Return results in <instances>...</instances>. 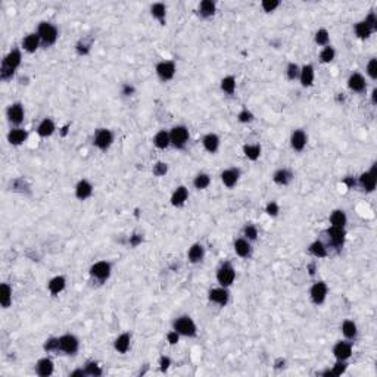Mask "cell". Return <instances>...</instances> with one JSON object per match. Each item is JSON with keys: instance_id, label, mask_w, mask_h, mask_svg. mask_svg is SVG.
I'll use <instances>...</instances> for the list:
<instances>
[{"instance_id": "cell-1", "label": "cell", "mask_w": 377, "mask_h": 377, "mask_svg": "<svg viewBox=\"0 0 377 377\" xmlns=\"http://www.w3.org/2000/svg\"><path fill=\"white\" fill-rule=\"evenodd\" d=\"M22 62V53L21 49H12L1 61L0 65V78L3 81H9L15 77L16 69L21 66Z\"/></svg>"}, {"instance_id": "cell-2", "label": "cell", "mask_w": 377, "mask_h": 377, "mask_svg": "<svg viewBox=\"0 0 377 377\" xmlns=\"http://www.w3.org/2000/svg\"><path fill=\"white\" fill-rule=\"evenodd\" d=\"M35 32L38 34V37H40V40H41V44L46 46V47L53 46V44L58 41V38H59V30H58V27H56L55 24H52V22H47V21L40 22Z\"/></svg>"}, {"instance_id": "cell-3", "label": "cell", "mask_w": 377, "mask_h": 377, "mask_svg": "<svg viewBox=\"0 0 377 377\" xmlns=\"http://www.w3.org/2000/svg\"><path fill=\"white\" fill-rule=\"evenodd\" d=\"M173 329L185 338H196L197 336V326L190 315H180L173 321Z\"/></svg>"}, {"instance_id": "cell-4", "label": "cell", "mask_w": 377, "mask_h": 377, "mask_svg": "<svg viewBox=\"0 0 377 377\" xmlns=\"http://www.w3.org/2000/svg\"><path fill=\"white\" fill-rule=\"evenodd\" d=\"M188 139H190V133L186 126H174L170 130L171 146H174L176 149H185L188 146Z\"/></svg>"}, {"instance_id": "cell-5", "label": "cell", "mask_w": 377, "mask_h": 377, "mask_svg": "<svg viewBox=\"0 0 377 377\" xmlns=\"http://www.w3.org/2000/svg\"><path fill=\"white\" fill-rule=\"evenodd\" d=\"M114 133L109 128H97L94 131L93 136V145L99 149V151H108L112 145H114Z\"/></svg>"}, {"instance_id": "cell-6", "label": "cell", "mask_w": 377, "mask_h": 377, "mask_svg": "<svg viewBox=\"0 0 377 377\" xmlns=\"http://www.w3.org/2000/svg\"><path fill=\"white\" fill-rule=\"evenodd\" d=\"M236 280V270L230 262L221 264V267L217 270V282L222 287H230Z\"/></svg>"}, {"instance_id": "cell-7", "label": "cell", "mask_w": 377, "mask_h": 377, "mask_svg": "<svg viewBox=\"0 0 377 377\" xmlns=\"http://www.w3.org/2000/svg\"><path fill=\"white\" fill-rule=\"evenodd\" d=\"M80 349V339L72 335L66 333L59 336V352H63L65 355H75Z\"/></svg>"}, {"instance_id": "cell-8", "label": "cell", "mask_w": 377, "mask_h": 377, "mask_svg": "<svg viewBox=\"0 0 377 377\" xmlns=\"http://www.w3.org/2000/svg\"><path fill=\"white\" fill-rule=\"evenodd\" d=\"M155 72H157V75L161 81L167 83V81H171L176 77L177 65H176L174 61H161V62L157 63Z\"/></svg>"}, {"instance_id": "cell-9", "label": "cell", "mask_w": 377, "mask_h": 377, "mask_svg": "<svg viewBox=\"0 0 377 377\" xmlns=\"http://www.w3.org/2000/svg\"><path fill=\"white\" fill-rule=\"evenodd\" d=\"M112 274V264L109 261H97L90 267V276L97 282H106Z\"/></svg>"}, {"instance_id": "cell-10", "label": "cell", "mask_w": 377, "mask_h": 377, "mask_svg": "<svg viewBox=\"0 0 377 377\" xmlns=\"http://www.w3.org/2000/svg\"><path fill=\"white\" fill-rule=\"evenodd\" d=\"M6 117H7V121L9 124L15 126V127H19L22 123H24V118H25V109H24V105L21 102H13L7 106L6 109Z\"/></svg>"}, {"instance_id": "cell-11", "label": "cell", "mask_w": 377, "mask_h": 377, "mask_svg": "<svg viewBox=\"0 0 377 377\" xmlns=\"http://www.w3.org/2000/svg\"><path fill=\"white\" fill-rule=\"evenodd\" d=\"M329 295V286L326 282H315L310 289V298L315 305H321L326 302Z\"/></svg>"}, {"instance_id": "cell-12", "label": "cell", "mask_w": 377, "mask_h": 377, "mask_svg": "<svg viewBox=\"0 0 377 377\" xmlns=\"http://www.w3.org/2000/svg\"><path fill=\"white\" fill-rule=\"evenodd\" d=\"M208 299L211 304H215L218 307H225L230 301V292L227 287L218 286L208 292Z\"/></svg>"}, {"instance_id": "cell-13", "label": "cell", "mask_w": 377, "mask_h": 377, "mask_svg": "<svg viewBox=\"0 0 377 377\" xmlns=\"http://www.w3.org/2000/svg\"><path fill=\"white\" fill-rule=\"evenodd\" d=\"M352 342L351 341H339L333 346V357L336 361H348L352 357Z\"/></svg>"}, {"instance_id": "cell-14", "label": "cell", "mask_w": 377, "mask_h": 377, "mask_svg": "<svg viewBox=\"0 0 377 377\" xmlns=\"http://www.w3.org/2000/svg\"><path fill=\"white\" fill-rule=\"evenodd\" d=\"M358 185L361 186L363 190L372 193L375 191V188L377 186V173H376V164L366 173H363L358 179Z\"/></svg>"}, {"instance_id": "cell-15", "label": "cell", "mask_w": 377, "mask_h": 377, "mask_svg": "<svg viewBox=\"0 0 377 377\" xmlns=\"http://www.w3.org/2000/svg\"><path fill=\"white\" fill-rule=\"evenodd\" d=\"M308 143V134L302 128H296L290 134V146L295 152H302L307 148Z\"/></svg>"}, {"instance_id": "cell-16", "label": "cell", "mask_w": 377, "mask_h": 377, "mask_svg": "<svg viewBox=\"0 0 377 377\" xmlns=\"http://www.w3.org/2000/svg\"><path fill=\"white\" fill-rule=\"evenodd\" d=\"M348 87L354 93H363L367 89L366 77L361 72H352L348 78Z\"/></svg>"}, {"instance_id": "cell-17", "label": "cell", "mask_w": 377, "mask_h": 377, "mask_svg": "<svg viewBox=\"0 0 377 377\" xmlns=\"http://www.w3.org/2000/svg\"><path fill=\"white\" fill-rule=\"evenodd\" d=\"M326 234H327V237H329L332 246L341 248V246L344 245V242H345L346 231H345L344 227H333V225H330V227L326 230Z\"/></svg>"}, {"instance_id": "cell-18", "label": "cell", "mask_w": 377, "mask_h": 377, "mask_svg": "<svg viewBox=\"0 0 377 377\" xmlns=\"http://www.w3.org/2000/svg\"><path fill=\"white\" fill-rule=\"evenodd\" d=\"M233 248H234V252H236V255L237 256H240V258H251V255H252V242H249L248 239H245V237H237L236 240H234V243H233Z\"/></svg>"}, {"instance_id": "cell-19", "label": "cell", "mask_w": 377, "mask_h": 377, "mask_svg": "<svg viewBox=\"0 0 377 377\" xmlns=\"http://www.w3.org/2000/svg\"><path fill=\"white\" fill-rule=\"evenodd\" d=\"M28 139V131L22 127H13L7 133V142L12 146H21L27 142Z\"/></svg>"}, {"instance_id": "cell-20", "label": "cell", "mask_w": 377, "mask_h": 377, "mask_svg": "<svg viewBox=\"0 0 377 377\" xmlns=\"http://www.w3.org/2000/svg\"><path fill=\"white\" fill-rule=\"evenodd\" d=\"M299 83L302 87H311L314 84L315 80V68L311 63H307L304 66H301V72H299Z\"/></svg>"}, {"instance_id": "cell-21", "label": "cell", "mask_w": 377, "mask_h": 377, "mask_svg": "<svg viewBox=\"0 0 377 377\" xmlns=\"http://www.w3.org/2000/svg\"><path fill=\"white\" fill-rule=\"evenodd\" d=\"M221 183L227 188H233L240 179V170L239 168H227L221 173Z\"/></svg>"}, {"instance_id": "cell-22", "label": "cell", "mask_w": 377, "mask_h": 377, "mask_svg": "<svg viewBox=\"0 0 377 377\" xmlns=\"http://www.w3.org/2000/svg\"><path fill=\"white\" fill-rule=\"evenodd\" d=\"M220 145H221L220 136L215 133H208L202 137V146L209 154H217L220 149Z\"/></svg>"}, {"instance_id": "cell-23", "label": "cell", "mask_w": 377, "mask_h": 377, "mask_svg": "<svg viewBox=\"0 0 377 377\" xmlns=\"http://www.w3.org/2000/svg\"><path fill=\"white\" fill-rule=\"evenodd\" d=\"M293 177H295V176H293V173H292L289 168H279V170H276L274 174H273V182H274L277 186L286 188V186H289V185L292 183Z\"/></svg>"}, {"instance_id": "cell-24", "label": "cell", "mask_w": 377, "mask_h": 377, "mask_svg": "<svg viewBox=\"0 0 377 377\" xmlns=\"http://www.w3.org/2000/svg\"><path fill=\"white\" fill-rule=\"evenodd\" d=\"M65 287H66V279L63 276H55L47 283V290L52 296L61 295L65 290Z\"/></svg>"}, {"instance_id": "cell-25", "label": "cell", "mask_w": 377, "mask_h": 377, "mask_svg": "<svg viewBox=\"0 0 377 377\" xmlns=\"http://www.w3.org/2000/svg\"><path fill=\"white\" fill-rule=\"evenodd\" d=\"M40 44H41V40H40V37H38L37 32H30V34H27V35L22 38V49H24L27 53H34V52H37L38 47H40Z\"/></svg>"}, {"instance_id": "cell-26", "label": "cell", "mask_w": 377, "mask_h": 377, "mask_svg": "<svg viewBox=\"0 0 377 377\" xmlns=\"http://www.w3.org/2000/svg\"><path fill=\"white\" fill-rule=\"evenodd\" d=\"M55 131H56V124H55V121L52 118H44L37 126V134L41 139H47V137L53 136Z\"/></svg>"}, {"instance_id": "cell-27", "label": "cell", "mask_w": 377, "mask_h": 377, "mask_svg": "<svg viewBox=\"0 0 377 377\" xmlns=\"http://www.w3.org/2000/svg\"><path fill=\"white\" fill-rule=\"evenodd\" d=\"M55 372V364L49 357L40 358L35 364V373L40 377H49Z\"/></svg>"}, {"instance_id": "cell-28", "label": "cell", "mask_w": 377, "mask_h": 377, "mask_svg": "<svg viewBox=\"0 0 377 377\" xmlns=\"http://www.w3.org/2000/svg\"><path fill=\"white\" fill-rule=\"evenodd\" d=\"M93 194V185L86 180V179H81L77 185H75V197L80 199V200H87L89 197H92Z\"/></svg>"}, {"instance_id": "cell-29", "label": "cell", "mask_w": 377, "mask_h": 377, "mask_svg": "<svg viewBox=\"0 0 377 377\" xmlns=\"http://www.w3.org/2000/svg\"><path fill=\"white\" fill-rule=\"evenodd\" d=\"M130 346H131V335L130 333H121L117 339H115V342H114V349L118 352V354H121V355H124V354H127L128 351H130Z\"/></svg>"}, {"instance_id": "cell-30", "label": "cell", "mask_w": 377, "mask_h": 377, "mask_svg": "<svg viewBox=\"0 0 377 377\" xmlns=\"http://www.w3.org/2000/svg\"><path fill=\"white\" fill-rule=\"evenodd\" d=\"M171 205L176 208H182L183 205H186L188 200V188L186 186H179L171 194Z\"/></svg>"}, {"instance_id": "cell-31", "label": "cell", "mask_w": 377, "mask_h": 377, "mask_svg": "<svg viewBox=\"0 0 377 377\" xmlns=\"http://www.w3.org/2000/svg\"><path fill=\"white\" fill-rule=\"evenodd\" d=\"M205 258V246L202 243H193L188 251V259L191 264H199Z\"/></svg>"}, {"instance_id": "cell-32", "label": "cell", "mask_w": 377, "mask_h": 377, "mask_svg": "<svg viewBox=\"0 0 377 377\" xmlns=\"http://www.w3.org/2000/svg\"><path fill=\"white\" fill-rule=\"evenodd\" d=\"M341 330L346 341H355L358 336V326L352 320H345L341 326Z\"/></svg>"}, {"instance_id": "cell-33", "label": "cell", "mask_w": 377, "mask_h": 377, "mask_svg": "<svg viewBox=\"0 0 377 377\" xmlns=\"http://www.w3.org/2000/svg\"><path fill=\"white\" fill-rule=\"evenodd\" d=\"M154 145L157 149L165 151L171 146V140H170V131L167 130H159L155 136H154Z\"/></svg>"}, {"instance_id": "cell-34", "label": "cell", "mask_w": 377, "mask_h": 377, "mask_svg": "<svg viewBox=\"0 0 377 377\" xmlns=\"http://www.w3.org/2000/svg\"><path fill=\"white\" fill-rule=\"evenodd\" d=\"M151 15L161 24V25H165L167 22V6L161 1L158 3H154L151 6Z\"/></svg>"}, {"instance_id": "cell-35", "label": "cell", "mask_w": 377, "mask_h": 377, "mask_svg": "<svg viewBox=\"0 0 377 377\" xmlns=\"http://www.w3.org/2000/svg\"><path fill=\"white\" fill-rule=\"evenodd\" d=\"M354 31H355V35H357L360 40H367V38H370L372 34L375 32V30H373L364 19L360 21V22H357V24L354 25Z\"/></svg>"}, {"instance_id": "cell-36", "label": "cell", "mask_w": 377, "mask_h": 377, "mask_svg": "<svg viewBox=\"0 0 377 377\" xmlns=\"http://www.w3.org/2000/svg\"><path fill=\"white\" fill-rule=\"evenodd\" d=\"M329 221H330V225L333 227H346V222H348V215L344 209H335L330 217H329Z\"/></svg>"}, {"instance_id": "cell-37", "label": "cell", "mask_w": 377, "mask_h": 377, "mask_svg": "<svg viewBox=\"0 0 377 377\" xmlns=\"http://www.w3.org/2000/svg\"><path fill=\"white\" fill-rule=\"evenodd\" d=\"M262 148L259 143H246L243 146V155L249 159V161H258L261 157Z\"/></svg>"}, {"instance_id": "cell-38", "label": "cell", "mask_w": 377, "mask_h": 377, "mask_svg": "<svg viewBox=\"0 0 377 377\" xmlns=\"http://www.w3.org/2000/svg\"><path fill=\"white\" fill-rule=\"evenodd\" d=\"M308 251H310V253H311L313 256H315V258H318V259L326 258V256L329 255V249H327V246H326L321 240H314V242L310 245Z\"/></svg>"}, {"instance_id": "cell-39", "label": "cell", "mask_w": 377, "mask_h": 377, "mask_svg": "<svg viewBox=\"0 0 377 377\" xmlns=\"http://www.w3.org/2000/svg\"><path fill=\"white\" fill-rule=\"evenodd\" d=\"M217 12V4L212 0H202L199 3V15L202 18H211Z\"/></svg>"}, {"instance_id": "cell-40", "label": "cell", "mask_w": 377, "mask_h": 377, "mask_svg": "<svg viewBox=\"0 0 377 377\" xmlns=\"http://www.w3.org/2000/svg\"><path fill=\"white\" fill-rule=\"evenodd\" d=\"M0 304L4 310L12 305V287L9 283H1L0 286Z\"/></svg>"}, {"instance_id": "cell-41", "label": "cell", "mask_w": 377, "mask_h": 377, "mask_svg": "<svg viewBox=\"0 0 377 377\" xmlns=\"http://www.w3.org/2000/svg\"><path fill=\"white\" fill-rule=\"evenodd\" d=\"M220 87L221 90L225 93V94H233L236 92V87H237V83H236V78L233 75H225L221 81H220Z\"/></svg>"}, {"instance_id": "cell-42", "label": "cell", "mask_w": 377, "mask_h": 377, "mask_svg": "<svg viewBox=\"0 0 377 377\" xmlns=\"http://www.w3.org/2000/svg\"><path fill=\"white\" fill-rule=\"evenodd\" d=\"M211 176L206 174V173H199L194 179H193V186L197 190H205V188H209L211 185Z\"/></svg>"}, {"instance_id": "cell-43", "label": "cell", "mask_w": 377, "mask_h": 377, "mask_svg": "<svg viewBox=\"0 0 377 377\" xmlns=\"http://www.w3.org/2000/svg\"><path fill=\"white\" fill-rule=\"evenodd\" d=\"M314 41H315V44L320 46V47L329 46V41H330V32H329V30L320 28V30L315 32V35H314Z\"/></svg>"}, {"instance_id": "cell-44", "label": "cell", "mask_w": 377, "mask_h": 377, "mask_svg": "<svg viewBox=\"0 0 377 377\" xmlns=\"http://www.w3.org/2000/svg\"><path fill=\"white\" fill-rule=\"evenodd\" d=\"M335 58H336V49L333 46L329 44V46L321 49V52H320V62L321 63H330V62L335 61Z\"/></svg>"}, {"instance_id": "cell-45", "label": "cell", "mask_w": 377, "mask_h": 377, "mask_svg": "<svg viewBox=\"0 0 377 377\" xmlns=\"http://www.w3.org/2000/svg\"><path fill=\"white\" fill-rule=\"evenodd\" d=\"M348 369V364L346 361H336L335 366L332 367V370H327L323 373V376H330V377H336V376H342Z\"/></svg>"}, {"instance_id": "cell-46", "label": "cell", "mask_w": 377, "mask_h": 377, "mask_svg": "<svg viewBox=\"0 0 377 377\" xmlns=\"http://www.w3.org/2000/svg\"><path fill=\"white\" fill-rule=\"evenodd\" d=\"M258 234H259V231H258V227L255 224L249 222L243 227V237L248 239L249 242H255L258 239Z\"/></svg>"}, {"instance_id": "cell-47", "label": "cell", "mask_w": 377, "mask_h": 377, "mask_svg": "<svg viewBox=\"0 0 377 377\" xmlns=\"http://www.w3.org/2000/svg\"><path fill=\"white\" fill-rule=\"evenodd\" d=\"M299 72H301V66L295 62H289L286 66V77L290 81H295L299 78Z\"/></svg>"}, {"instance_id": "cell-48", "label": "cell", "mask_w": 377, "mask_h": 377, "mask_svg": "<svg viewBox=\"0 0 377 377\" xmlns=\"http://www.w3.org/2000/svg\"><path fill=\"white\" fill-rule=\"evenodd\" d=\"M84 370H86V375L87 376H102V369H100V366L97 364V363H94V361H89V363H86V367H84Z\"/></svg>"}, {"instance_id": "cell-49", "label": "cell", "mask_w": 377, "mask_h": 377, "mask_svg": "<svg viewBox=\"0 0 377 377\" xmlns=\"http://www.w3.org/2000/svg\"><path fill=\"white\" fill-rule=\"evenodd\" d=\"M366 74L369 75L370 80L376 81L377 80V59L376 58H372L367 65H366Z\"/></svg>"}, {"instance_id": "cell-50", "label": "cell", "mask_w": 377, "mask_h": 377, "mask_svg": "<svg viewBox=\"0 0 377 377\" xmlns=\"http://www.w3.org/2000/svg\"><path fill=\"white\" fill-rule=\"evenodd\" d=\"M43 349L46 352H59V338H49L44 342Z\"/></svg>"}, {"instance_id": "cell-51", "label": "cell", "mask_w": 377, "mask_h": 377, "mask_svg": "<svg viewBox=\"0 0 377 377\" xmlns=\"http://www.w3.org/2000/svg\"><path fill=\"white\" fill-rule=\"evenodd\" d=\"M255 120V115L249 111V109H242L239 114H237V121L242 123V124H249Z\"/></svg>"}, {"instance_id": "cell-52", "label": "cell", "mask_w": 377, "mask_h": 377, "mask_svg": "<svg viewBox=\"0 0 377 377\" xmlns=\"http://www.w3.org/2000/svg\"><path fill=\"white\" fill-rule=\"evenodd\" d=\"M280 1L279 0H262L261 1V7H262V10L264 12H267V13H271V12H274L277 7H280Z\"/></svg>"}, {"instance_id": "cell-53", "label": "cell", "mask_w": 377, "mask_h": 377, "mask_svg": "<svg viewBox=\"0 0 377 377\" xmlns=\"http://www.w3.org/2000/svg\"><path fill=\"white\" fill-rule=\"evenodd\" d=\"M265 212L270 215V217H277L279 212H280V206L276 200H270L267 205H265Z\"/></svg>"}, {"instance_id": "cell-54", "label": "cell", "mask_w": 377, "mask_h": 377, "mask_svg": "<svg viewBox=\"0 0 377 377\" xmlns=\"http://www.w3.org/2000/svg\"><path fill=\"white\" fill-rule=\"evenodd\" d=\"M167 171H168V165H167L165 162H157V164L154 165V174H155L157 177L165 176Z\"/></svg>"}, {"instance_id": "cell-55", "label": "cell", "mask_w": 377, "mask_h": 377, "mask_svg": "<svg viewBox=\"0 0 377 377\" xmlns=\"http://www.w3.org/2000/svg\"><path fill=\"white\" fill-rule=\"evenodd\" d=\"M167 341H168V344L170 345H177L179 344V341H180V335L173 329L171 332H168L167 333Z\"/></svg>"}, {"instance_id": "cell-56", "label": "cell", "mask_w": 377, "mask_h": 377, "mask_svg": "<svg viewBox=\"0 0 377 377\" xmlns=\"http://www.w3.org/2000/svg\"><path fill=\"white\" fill-rule=\"evenodd\" d=\"M364 21L376 31L377 30V15H376V12H370L366 18H364Z\"/></svg>"}, {"instance_id": "cell-57", "label": "cell", "mask_w": 377, "mask_h": 377, "mask_svg": "<svg viewBox=\"0 0 377 377\" xmlns=\"http://www.w3.org/2000/svg\"><path fill=\"white\" fill-rule=\"evenodd\" d=\"M171 366V360L168 357H161L159 360V367H161V372H167Z\"/></svg>"}, {"instance_id": "cell-58", "label": "cell", "mask_w": 377, "mask_h": 377, "mask_svg": "<svg viewBox=\"0 0 377 377\" xmlns=\"http://www.w3.org/2000/svg\"><path fill=\"white\" fill-rule=\"evenodd\" d=\"M134 93V87L133 86H130V84H124V87H123V94H126V96H131Z\"/></svg>"}, {"instance_id": "cell-59", "label": "cell", "mask_w": 377, "mask_h": 377, "mask_svg": "<svg viewBox=\"0 0 377 377\" xmlns=\"http://www.w3.org/2000/svg\"><path fill=\"white\" fill-rule=\"evenodd\" d=\"M77 376H80V377L87 376V375H86V370H84V369H78V370H74V372H71V373H69V377H77Z\"/></svg>"}, {"instance_id": "cell-60", "label": "cell", "mask_w": 377, "mask_h": 377, "mask_svg": "<svg viewBox=\"0 0 377 377\" xmlns=\"http://www.w3.org/2000/svg\"><path fill=\"white\" fill-rule=\"evenodd\" d=\"M372 103L377 105V89H373V92H372Z\"/></svg>"}]
</instances>
